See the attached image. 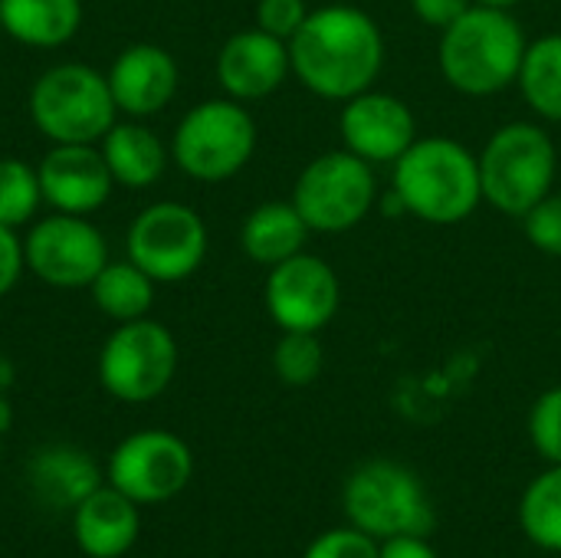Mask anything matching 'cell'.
I'll return each mask as SVG.
<instances>
[{
    "instance_id": "30bf717a",
    "label": "cell",
    "mask_w": 561,
    "mask_h": 558,
    "mask_svg": "<svg viewBox=\"0 0 561 558\" xmlns=\"http://www.w3.org/2000/svg\"><path fill=\"white\" fill-rule=\"evenodd\" d=\"M207 257L204 217L178 201L145 207L128 227V260L154 283H181L201 270Z\"/></svg>"
},
{
    "instance_id": "ba28073f",
    "label": "cell",
    "mask_w": 561,
    "mask_h": 558,
    "mask_svg": "<svg viewBox=\"0 0 561 558\" xmlns=\"http://www.w3.org/2000/svg\"><path fill=\"white\" fill-rule=\"evenodd\" d=\"M289 201L312 234H345L358 227L378 204L375 164L348 148L325 151L299 171Z\"/></svg>"
},
{
    "instance_id": "1f68e13d",
    "label": "cell",
    "mask_w": 561,
    "mask_h": 558,
    "mask_svg": "<svg viewBox=\"0 0 561 558\" xmlns=\"http://www.w3.org/2000/svg\"><path fill=\"white\" fill-rule=\"evenodd\" d=\"M26 260H23V240L16 237V230L0 224V299L16 286L20 273H23Z\"/></svg>"
},
{
    "instance_id": "e0dca14e",
    "label": "cell",
    "mask_w": 561,
    "mask_h": 558,
    "mask_svg": "<svg viewBox=\"0 0 561 558\" xmlns=\"http://www.w3.org/2000/svg\"><path fill=\"white\" fill-rule=\"evenodd\" d=\"M115 109L131 118L158 115L178 92V62L164 46L154 43H135L125 46L112 69L105 72Z\"/></svg>"
},
{
    "instance_id": "5bb4252c",
    "label": "cell",
    "mask_w": 561,
    "mask_h": 558,
    "mask_svg": "<svg viewBox=\"0 0 561 558\" xmlns=\"http://www.w3.org/2000/svg\"><path fill=\"white\" fill-rule=\"evenodd\" d=\"M339 138L368 164H394L417 141V118L404 99L371 86L342 102Z\"/></svg>"
},
{
    "instance_id": "8d00e7d4",
    "label": "cell",
    "mask_w": 561,
    "mask_h": 558,
    "mask_svg": "<svg viewBox=\"0 0 561 558\" xmlns=\"http://www.w3.org/2000/svg\"><path fill=\"white\" fill-rule=\"evenodd\" d=\"M473 3H480V7H496V10H513V7H519L523 0H473Z\"/></svg>"
},
{
    "instance_id": "277c9868",
    "label": "cell",
    "mask_w": 561,
    "mask_h": 558,
    "mask_svg": "<svg viewBox=\"0 0 561 558\" xmlns=\"http://www.w3.org/2000/svg\"><path fill=\"white\" fill-rule=\"evenodd\" d=\"M477 158L483 201L506 217L523 220L546 194L556 191L559 145L536 122L500 125Z\"/></svg>"
},
{
    "instance_id": "2e32d148",
    "label": "cell",
    "mask_w": 561,
    "mask_h": 558,
    "mask_svg": "<svg viewBox=\"0 0 561 558\" xmlns=\"http://www.w3.org/2000/svg\"><path fill=\"white\" fill-rule=\"evenodd\" d=\"M289 72V43L263 33L260 26L233 33L217 53V82L237 102L273 95Z\"/></svg>"
},
{
    "instance_id": "83f0119b",
    "label": "cell",
    "mask_w": 561,
    "mask_h": 558,
    "mask_svg": "<svg viewBox=\"0 0 561 558\" xmlns=\"http://www.w3.org/2000/svg\"><path fill=\"white\" fill-rule=\"evenodd\" d=\"M529 437L549 464H561V385L539 395V401L533 405Z\"/></svg>"
},
{
    "instance_id": "e575fe53",
    "label": "cell",
    "mask_w": 561,
    "mask_h": 558,
    "mask_svg": "<svg viewBox=\"0 0 561 558\" xmlns=\"http://www.w3.org/2000/svg\"><path fill=\"white\" fill-rule=\"evenodd\" d=\"M10 424H13V411H10V401L0 395V434H7Z\"/></svg>"
},
{
    "instance_id": "3957f363",
    "label": "cell",
    "mask_w": 561,
    "mask_h": 558,
    "mask_svg": "<svg viewBox=\"0 0 561 558\" xmlns=\"http://www.w3.org/2000/svg\"><path fill=\"white\" fill-rule=\"evenodd\" d=\"M526 33L513 10L473 3L460 20L440 30L437 62L450 89L470 99L500 95L519 79Z\"/></svg>"
},
{
    "instance_id": "836d02e7",
    "label": "cell",
    "mask_w": 561,
    "mask_h": 558,
    "mask_svg": "<svg viewBox=\"0 0 561 558\" xmlns=\"http://www.w3.org/2000/svg\"><path fill=\"white\" fill-rule=\"evenodd\" d=\"M378 558H437V553L424 543V536H394L381 543Z\"/></svg>"
},
{
    "instance_id": "6da1fadb",
    "label": "cell",
    "mask_w": 561,
    "mask_h": 558,
    "mask_svg": "<svg viewBox=\"0 0 561 558\" xmlns=\"http://www.w3.org/2000/svg\"><path fill=\"white\" fill-rule=\"evenodd\" d=\"M293 76L319 99L348 102L371 89L385 69V36L371 13L352 3L309 10L289 39Z\"/></svg>"
},
{
    "instance_id": "cb8c5ba5",
    "label": "cell",
    "mask_w": 561,
    "mask_h": 558,
    "mask_svg": "<svg viewBox=\"0 0 561 558\" xmlns=\"http://www.w3.org/2000/svg\"><path fill=\"white\" fill-rule=\"evenodd\" d=\"M516 86L539 118L561 122V33H546L526 46Z\"/></svg>"
},
{
    "instance_id": "ffe728a7",
    "label": "cell",
    "mask_w": 561,
    "mask_h": 558,
    "mask_svg": "<svg viewBox=\"0 0 561 558\" xmlns=\"http://www.w3.org/2000/svg\"><path fill=\"white\" fill-rule=\"evenodd\" d=\"M99 151L112 171V181L131 191L151 187L168 168V148L141 122H115L102 135Z\"/></svg>"
},
{
    "instance_id": "52a82bcc",
    "label": "cell",
    "mask_w": 561,
    "mask_h": 558,
    "mask_svg": "<svg viewBox=\"0 0 561 558\" xmlns=\"http://www.w3.org/2000/svg\"><path fill=\"white\" fill-rule=\"evenodd\" d=\"M342 503L352 526L381 543L394 536H427L434 529L424 483L394 460L362 464L345 480Z\"/></svg>"
},
{
    "instance_id": "5b68a950",
    "label": "cell",
    "mask_w": 561,
    "mask_h": 558,
    "mask_svg": "<svg viewBox=\"0 0 561 558\" xmlns=\"http://www.w3.org/2000/svg\"><path fill=\"white\" fill-rule=\"evenodd\" d=\"M115 115L108 79L85 62L49 66L30 89V118L53 145H99Z\"/></svg>"
},
{
    "instance_id": "7c38bea8",
    "label": "cell",
    "mask_w": 561,
    "mask_h": 558,
    "mask_svg": "<svg viewBox=\"0 0 561 558\" xmlns=\"http://www.w3.org/2000/svg\"><path fill=\"white\" fill-rule=\"evenodd\" d=\"M194 474L191 447L171 431H135L115 444L105 480L138 506L174 500Z\"/></svg>"
},
{
    "instance_id": "d4e9b609",
    "label": "cell",
    "mask_w": 561,
    "mask_h": 558,
    "mask_svg": "<svg viewBox=\"0 0 561 558\" xmlns=\"http://www.w3.org/2000/svg\"><path fill=\"white\" fill-rule=\"evenodd\" d=\"M519 523L529 543L549 553H561V464H552V470L539 474L526 487Z\"/></svg>"
},
{
    "instance_id": "8fae6325",
    "label": "cell",
    "mask_w": 561,
    "mask_h": 558,
    "mask_svg": "<svg viewBox=\"0 0 561 558\" xmlns=\"http://www.w3.org/2000/svg\"><path fill=\"white\" fill-rule=\"evenodd\" d=\"M26 270L56 289H89L99 270L108 263V243L102 230L82 214H59L36 220L23 240Z\"/></svg>"
},
{
    "instance_id": "f546056e",
    "label": "cell",
    "mask_w": 561,
    "mask_h": 558,
    "mask_svg": "<svg viewBox=\"0 0 561 558\" xmlns=\"http://www.w3.org/2000/svg\"><path fill=\"white\" fill-rule=\"evenodd\" d=\"M378 539L368 533L348 526V529H329L322 533L302 558H378Z\"/></svg>"
},
{
    "instance_id": "4316f807",
    "label": "cell",
    "mask_w": 561,
    "mask_h": 558,
    "mask_svg": "<svg viewBox=\"0 0 561 558\" xmlns=\"http://www.w3.org/2000/svg\"><path fill=\"white\" fill-rule=\"evenodd\" d=\"M325 368V349L319 332H283L273 349V372L289 388L312 385Z\"/></svg>"
},
{
    "instance_id": "44dd1931",
    "label": "cell",
    "mask_w": 561,
    "mask_h": 558,
    "mask_svg": "<svg viewBox=\"0 0 561 558\" xmlns=\"http://www.w3.org/2000/svg\"><path fill=\"white\" fill-rule=\"evenodd\" d=\"M30 487L43 503L53 506H79L92 490L102 487L99 464L79 447H43L30 460Z\"/></svg>"
},
{
    "instance_id": "7402d4cb",
    "label": "cell",
    "mask_w": 561,
    "mask_h": 558,
    "mask_svg": "<svg viewBox=\"0 0 561 558\" xmlns=\"http://www.w3.org/2000/svg\"><path fill=\"white\" fill-rule=\"evenodd\" d=\"M82 0H0V26L23 46L56 49L79 33Z\"/></svg>"
},
{
    "instance_id": "f1b7e54d",
    "label": "cell",
    "mask_w": 561,
    "mask_h": 558,
    "mask_svg": "<svg viewBox=\"0 0 561 558\" xmlns=\"http://www.w3.org/2000/svg\"><path fill=\"white\" fill-rule=\"evenodd\" d=\"M526 240L546 253V257H561V194L552 191L546 194L526 217H523Z\"/></svg>"
},
{
    "instance_id": "7a4b0ae2",
    "label": "cell",
    "mask_w": 561,
    "mask_h": 558,
    "mask_svg": "<svg viewBox=\"0 0 561 558\" xmlns=\"http://www.w3.org/2000/svg\"><path fill=\"white\" fill-rule=\"evenodd\" d=\"M391 191L404 204V214L424 224H463L483 204L480 158L447 135L417 138L391 164Z\"/></svg>"
},
{
    "instance_id": "603a6c76",
    "label": "cell",
    "mask_w": 561,
    "mask_h": 558,
    "mask_svg": "<svg viewBox=\"0 0 561 558\" xmlns=\"http://www.w3.org/2000/svg\"><path fill=\"white\" fill-rule=\"evenodd\" d=\"M154 280L131 260H108L89 283L92 303L112 322L145 319L154 306Z\"/></svg>"
},
{
    "instance_id": "d590c367",
    "label": "cell",
    "mask_w": 561,
    "mask_h": 558,
    "mask_svg": "<svg viewBox=\"0 0 561 558\" xmlns=\"http://www.w3.org/2000/svg\"><path fill=\"white\" fill-rule=\"evenodd\" d=\"M13 385V365L0 355V395Z\"/></svg>"
},
{
    "instance_id": "484cf974",
    "label": "cell",
    "mask_w": 561,
    "mask_h": 558,
    "mask_svg": "<svg viewBox=\"0 0 561 558\" xmlns=\"http://www.w3.org/2000/svg\"><path fill=\"white\" fill-rule=\"evenodd\" d=\"M43 204L39 174L20 158H0V224L16 230L36 217Z\"/></svg>"
},
{
    "instance_id": "9c48e42d",
    "label": "cell",
    "mask_w": 561,
    "mask_h": 558,
    "mask_svg": "<svg viewBox=\"0 0 561 558\" xmlns=\"http://www.w3.org/2000/svg\"><path fill=\"white\" fill-rule=\"evenodd\" d=\"M178 372V342L168 326L154 319L118 322L99 352V382L102 388L125 401L145 405L168 391Z\"/></svg>"
},
{
    "instance_id": "9a60e30c",
    "label": "cell",
    "mask_w": 561,
    "mask_h": 558,
    "mask_svg": "<svg viewBox=\"0 0 561 558\" xmlns=\"http://www.w3.org/2000/svg\"><path fill=\"white\" fill-rule=\"evenodd\" d=\"M36 174L43 204H49L59 214L89 217L108 201L115 187L112 171L95 145H53L39 158Z\"/></svg>"
},
{
    "instance_id": "8992f818",
    "label": "cell",
    "mask_w": 561,
    "mask_h": 558,
    "mask_svg": "<svg viewBox=\"0 0 561 558\" xmlns=\"http://www.w3.org/2000/svg\"><path fill=\"white\" fill-rule=\"evenodd\" d=\"M256 151V122L237 99H207L187 109L171 138V161L194 181H227Z\"/></svg>"
},
{
    "instance_id": "74e56055",
    "label": "cell",
    "mask_w": 561,
    "mask_h": 558,
    "mask_svg": "<svg viewBox=\"0 0 561 558\" xmlns=\"http://www.w3.org/2000/svg\"><path fill=\"white\" fill-rule=\"evenodd\" d=\"M0 33H3V26H0Z\"/></svg>"
},
{
    "instance_id": "d6a6232c",
    "label": "cell",
    "mask_w": 561,
    "mask_h": 558,
    "mask_svg": "<svg viewBox=\"0 0 561 558\" xmlns=\"http://www.w3.org/2000/svg\"><path fill=\"white\" fill-rule=\"evenodd\" d=\"M473 7V0H411L414 16L431 26V30H447L454 20H460L467 10Z\"/></svg>"
},
{
    "instance_id": "d6986e66",
    "label": "cell",
    "mask_w": 561,
    "mask_h": 558,
    "mask_svg": "<svg viewBox=\"0 0 561 558\" xmlns=\"http://www.w3.org/2000/svg\"><path fill=\"white\" fill-rule=\"evenodd\" d=\"M309 237H312V230L293 201H266V204L253 207L240 227L243 253L266 270L302 253Z\"/></svg>"
},
{
    "instance_id": "ac0fdd59",
    "label": "cell",
    "mask_w": 561,
    "mask_h": 558,
    "mask_svg": "<svg viewBox=\"0 0 561 558\" xmlns=\"http://www.w3.org/2000/svg\"><path fill=\"white\" fill-rule=\"evenodd\" d=\"M138 503L102 483L72 510L76 546L89 558H122L138 539Z\"/></svg>"
},
{
    "instance_id": "4dcf8cb0",
    "label": "cell",
    "mask_w": 561,
    "mask_h": 558,
    "mask_svg": "<svg viewBox=\"0 0 561 558\" xmlns=\"http://www.w3.org/2000/svg\"><path fill=\"white\" fill-rule=\"evenodd\" d=\"M306 16H309L306 0H260L256 3V26L286 43L299 33Z\"/></svg>"
},
{
    "instance_id": "4fadbf2b",
    "label": "cell",
    "mask_w": 561,
    "mask_h": 558,
    "mask_svg": "<svg viewBox=\"0 0 561 558\" xmlns=\"http://www.w3.org/2000/svg\"><path fill=\"white\" fill-rule=\"evenodd\" d=\"M263 303L279 332H322L342 303L335 270L316 253H296L266 273Z\"/></svg>"
}]
</instances>
